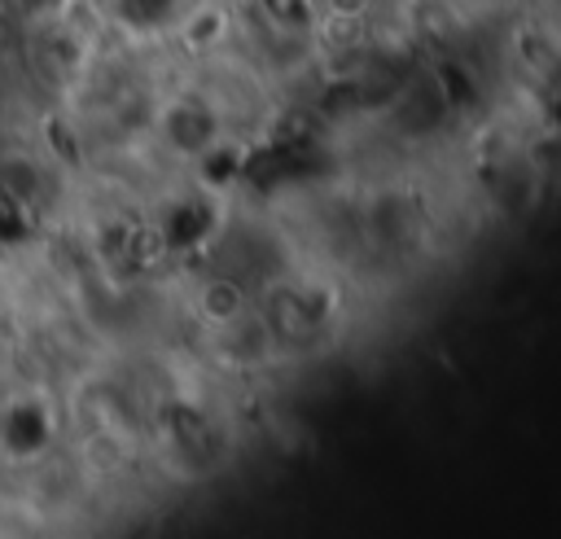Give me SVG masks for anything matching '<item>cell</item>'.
Returning a JSON list of instances; mask_svg holds the SVG:
<instances>
[]
</instances>
